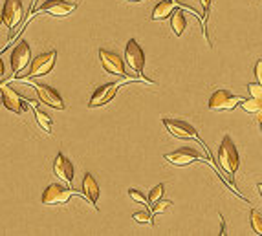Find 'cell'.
Returning a JSON list of instances; mask_svg holds the SVG:
<instances>
[{"mask_svg":"<svg viewBox=\"0 0 262 236\" xmlns=\"http://www.w3.org/2000/svg\"><path fill=\"white\" fill-rule=\"evenodd\" d=\"M218 165L222 167V170L228 174L229 181L233 183L235 174L239 170L240 159H239V152H237V146H235L233 139L226 135L222 139V145H220V150H218Z\"/></svg>","mask_w":262,"mask_h":236,"instance_id":"cell-1","label":"cell"},{"mask_svg":"<svg viewBox=\"0 0 262 236\" xmlns=\"http://www.w3.org/2000/svg\"><path fill=\"white\" fill-rule=\"evenodd\" d=\"M74 194H79V192L74 191L70 185L64 187L59 185V183H51L42 192V203L44 205H64V203H68V200Z\"/></svg>","mask_w":262,"mask_h":236,"instance_id":"cell-2","label":"cell"},{"mask_svg":"<svg viewBox=\"0 0 262 236\" xmlns=\"http://www.w3.org/2000/svg\"><path fill=\"white\" fill-rule=\"evenodd\" d=\"M240 101H242V97L233 96L231 92L217 90L211 96L207 107H209V110H213V112H229V110H233L235 107H239Z\"/></svg>","mask_w":262,"mask_h":236,"instance_id":"cell-3","label":"cell"},{"mask_svg":"<svg viewBox=\"0 0 262 236\" xmlns=\"http://www.w3.org/2000/svg\"><path fill=\"white\" fill-rule=\"evenodd\" d=\"M123 86V81H116V83H107V85L99 86L94 94H92L90 101H88V108H99L109 105L112 99L116 97V94L120 92V88Z\"/></svg>","mask_w":262,"mask_h":236,"instance_id":"cell-4","label":"cell"},{"mask_svg":"<svg viewBox=\"0 0 262 236\" xmlns=\"http://www.w3.org/2000/svg\"><path fill=\"white\" fill-rule=\"evenodd\" d=\"M24 17V6H22V0H6L4 4V9H2V22L6 24V28L13 29L17 28L20 20Z\"/></svg>","mask_w":262,"mask_h":236,"instance_id":"cell-5","label":"cell"},{"mask_svg":"<svg viewBox=\"0 0 262 236\" xmlns=\"http://www.w3.org/2000/svg\"><path fill=\"white\" fill-rule=\"evenodd\" d=\"M125 61H127V64L137 73V75H141L143 68H145V53H143V48L137 44L136 39H131L129 42H127Z\"/></svg>","mask_w":262,"mask_h":236,"instance_id":"cell-6","label":"cell"},{"mask_svg":"<svg viewBox=\"0 0 262 236\" xmlns=\"http://www.w3.org/2000/svg\"><path fill=\"white\" fill-rule=\"evenodd\" d=\"M29 61H31V50H29V44L26 40H20L11 51V70H13V77H18V73L22 72L24 68L28 66Z\"/></svg>","mask_w":262,"mask_h":236,"instance_id":"cell-7","label":"cell"},{"mask_svg":"<svg viewBox=\"0 0 262 236\" xmlns=\"http://www.w3.org/2000/svg\"><path fill=\"white\" fill-rule=\"evenodd\" d=\"M55 61H57V51H46V53H40V55L35 57V61L31 62L28 77H40V75L50 73L51 70H53V66H55Z\"/></svg>","mask_w":262,"mask_h":236,"instance_id":"cell-8","label":"cell"},{"mask_svg":"<svg viewBox=\"0 0 262 236\" xmlns=\"http://www.w3.org/2000/svg\"><path fill=\"white\" fill-rule=\"evenodd\" d=\"M0 99H2V105H4L7 110H11V112H15V114H22L24 110H26L24 99L20 97V94L13 90L7 83L0 85Z\"/></svg>","mask_w":262,"mask_h":236,"instance_id":"cell-9","label":"cell"},{"mask_svg":"<svg viewBox=\"0 0 262 236\" xmlns=\"http://www.w3.org/2000/svg\"><path fill=\"white\" fill-rule=\"evenodd\" d=\"M163 126L171 132L174 137L180 139H198V132L193 124L180 121V119H163Z\"/></svg>","mask_w":262,"mask_h":236,"instance_id":"cell-10","label":"cell"},{"mask_svg":"<svg viewBox=\"0 0 262 236\" xmlns=\"http://www.w3.org/2000/svg\"><path fill=\"white\" fill-rule=\"evenodd\" d=\"M99 59H101L103 68H105L109 73H114V75H123V77H125V73H127L125 61H123V57L118 55L116 51L99 50Z\"/></svg>","mask_w":262,"mask_h":236,"instance_id":"cell-11","label":"cell"},{"mask_svg":"<svg viewBox=\"0 0 262 236\" xmlns=\"http://www.w3.org/2000/svg\"><path fill=\"white\" fill-rule=\"evenodd\" d=\"M77 4L75 2H66V0H48L33 13H50L53 17H68L70 13L75 11ZM31 13V15H33Z\"/></svg>","mask_w":262,"mask_h":236,"instance_id":"cell-12","label":"cell"},{"mask_svg":"<svg viewBox=\"0 0 262 236\" xmlns=\"http://www.w3.org/2000/svg\"><path fill=\"white\" fill-rule=\"evenodd\" d=\"M31 86L37 90L39 99L44 103V105L55 108V110H64V101H63V97L59 96L57 90H53L51 86L42 85V83H31Z\"/></svg>","mask_w":262,"mask_h":236,"instance_id":"cell-13","label":"cell"},{"mask_svg":"<svg viewBox=\"0 0 262 236\" xmlns=\"http://www.w3.org/2000/svg\"><path fill=\"white\" fill-rule=\"evenodd\" d=\"M165 159L171 165H176V167H187V165L202 159V156H200L196 150H193V148L183 146V148H180V150H174V152H171V154H165Z\"/></svg>","mask_w":262,"mask_h":236,"instance_id":"cell-14","label":"cell"},{"mask_svg":"<svg viewBox=\"0 0 262 236\" xmlns=\"http://www.w3.org/2000/svg\"><path fill=\"white\" fill-rule=\"evenodd\" d=\"M53 172H55L66 185H72V183H74V165H72V161H70L64 154H57L55 161H53Z\"/></svg>","mask_w":262,"mask_h":236,"instance_id":"cell-15","label":"cell"},{"mask_svg":"<svg viewBox=\"0 0 262 236\" xmlns=\"http://www.w3.org/2000/svg\"><path fill=\"white\" fill-rule=\"evenodd\" d=\"M83 194L88 198V202L96 207V202L97 198H99V185H97V181L94 180V176L92 174H85V180H83Z\"/></svg>","mask_w":262,"mask_h":236,"instance_id":"cell-16","label":"cell"},{"mask_svg":"<svg viewBox=\"0 0 262 236\" xmlns=\"http://www.w3.org/2000/svg\"><path fill=\"white\" fill-rule=\"evenodd\" d=\"M176 9V0H161L158 6L154 7L152 20H163Z\"/></svg>","mask_w":262,"mask_h":236,"instance_id":"cell-17","label":"cell"},{"mask_svg":"<svg viewBox=\"0 0 262 236\" xmlns=\"http://www.w3.org/2000/svg\"><path fill=\"white\" fill-rule=\"evenodd\" d=\"M171 26H172V29H174V33H176L178 37H182L183 31H185V26H187V22H185V15H183L182 9L171 13Z\"/></svg>","mask_w":262,"mask_h":236,"instance_id":"cell-18","label":"cell"},{"mask_svg":"<svg viewBox=\"0 0 262 236\" xmlns=\"http://www.w3.org/2000/svg\"><path fill=\"white\" fill-rule=\"evenodd\" d=\"M35 119L37 123L40 124V128L44 130L46 134H51V126H53V121L46 112H40V110H35Z\"/></svg>","mask_w":262,"mask_h":236,"instance_id":"cell-19","label":"cell"},{"mask_svg":"<svg viewBox=\"0 0 262 236\" xmlns=\"http://www.w3.org/2000/svg\"><path fill=\"white\" fill-rule=\"evenodd\" d=\"M239 105L242 107V110H244V112H248V114L261 112V107H262L261 99H255V97H251V99H242Z\"/></svg>","mask_w":262,"mask_h":236,"instance_id":"cell-20","label":"cell"},{"mask_svg":"<svg viewBox=\"0 0 262 236\" xmlns=\"http://www.w3.org/2000/svg\"><path fill=\"white\" fill-rule=\"evenodd\" d=\"M163 192H165V185H163V183H158L154 189H150L148 198H147V205H152L154 202H158V200L163 196Z\"/></svg>","mask_w":262,"mask_h":236,"instance_id":"cell-21","label":"cell"},{"mask_svg":"<svg viewBox=\"0 0 262 236\" xmlns=\"http://www.w3.org/2000/svg\"><path fill=\"white\" fill-rule=\"evenodd\" d=\"M251 227L255 231V235H261L262 233V216L259 209H253V211H251Z\"/></svg>","mask_w":262,"mask_h":236,"instance_id":"cell-22","label":"cell"},{"mask_svg":"<svg viewBox=\"0 0 262 236\" xmlns=\"http://www.w3.org/2000/svg\"><path fill=\"white\" fill-rule=\"evenodd\" d=\"M172 207V202H169V200H158V202L152 203V214H158V213H163V211H167V209Z\"/></svg>","mask_w":262,"mask_h":236,"instance_id":"cell-23","label":"cell"},{"mask_svg":"<svg viewBox=\"0 0 262 236\" xmlns=\"http://www.w3.org/2000/svg\"><path fill=\"white\" fill-rule=\"evenodd\" d=\"M132 218L136 220L137 224H154L152 222V216H150V213H147V211H141V213H136Z\"/></svg>","mask_w":262,"mask_h":236,"instance_id":"cell-24","label":"cell"},{"mask_svg":"<svg viewBox=\"0 0 262 236\" xmlns=\"http://www.w3.org/2000/svg\"><path fill=\"white\" fill-rule=\"evenodd\" d=\"M248 90H250L251 97H255V99H262L261 83H251V85H248Z\"/></svg>","mask_w":262,"mask_h":236,"instance_id":"cell-25","label":"cell"},{"mask_svg":"<svg viewBox=\"0 0 262 236\" xmlns=\"http://www.w3.org/2000/svg\"><path fill=\"white\" fill-rule=\"evenodd\" d=\"M129 196H131L132 200H134V202L145 203V205H147V198L143 196V194H141L139 191H136V189H131V191H129Z\"/></svg>","mask_w":262,"mask_h":236,"instance_id":"cell-26","label":"cell"},{"mask_svg":"<svg viewBox=\"0 0 262 236\" xmlns=\"http://www.w3.org/2000/svg\"><path fill=\"white\" fill-rule=\"evenodd\" d=\"M255 75H257V83H261V81H262V61H257Z\"/></svg>","mask_w":262,"mask_h":236,"instance_id":"cell-27","label":"cell"},{"mask_svg":"<svg viewBox=\"0 0 262 236\" xmlns=\"http://www.w3.org/2000/svg\"><path fill=\"white\" fill-rule=\"evenodd\" d=\"M209 4H211V0H202V6H204V22H205V18H207V11H209Z\"/></svg>","mask_w":262,"mask_h":236,"instance_id":"cell-28","label":"cell"},{"mask_svg":"<svg viewBox=\"0 0 262 236\" xmlns=\"http://www.w3.org/2000/svg\"><path fill=\"white\" fill-rule=\"evenodd\" d=\"M4 75V62H2V59H0V77Z\"/></svg>","mask_w":262,"mask_h":236,"instance_id":"cell-29","label":"cell"},{"mask_svg":"<svg viewBox=\"0 0 262 236\" xmlns=\"http://www.w3.org/2000/svg\"><path fill=\"white\" fill-rule=\"evenodd\" d=\"M127 2H141V0H127Z\"/></svg>","mask_w":262,"mask_h":236,"instance_id":"cell-30","label":"cell"},{"mask_svg":"<svg viewBox=\"0 0 262 236\" xmlns=\"http://www.w3.org/2000/svg\"><path fill=\"white\" fill-rule=\"evenodd\" d=\"M35 2H37V0H33V4H35ZM31 9H33V6H31Z\"/></svg>","mask_w":262,"mask_h":236,"instance_id":"cell-31","label":"cell"},{"mask_svg":"<svg viewBox=\"0 0 262 236\" xmlns=\"http://www.w3.org/2000/svg\"><path fill=\"white\" fill-rule=\"evenodd\" d=\"M0 105H2V99H0Z\"/></svg>","mask_w":262,"mask_h":236,"instance_id":"cell-32","label":"cell"},{"mask_svg":"<svg viewBox=\"0 0 262 236\" xmlns=\"http://www.w3.org/2000/svg\"><path fill=\"white\" fill-rule=\"evenodd\" d=\"M0 22H2V18H0Z\"/></svg>","mask_w":262,"mask_h":236,"instance_id":"cell-33","label":"cell"}]
</instances>
